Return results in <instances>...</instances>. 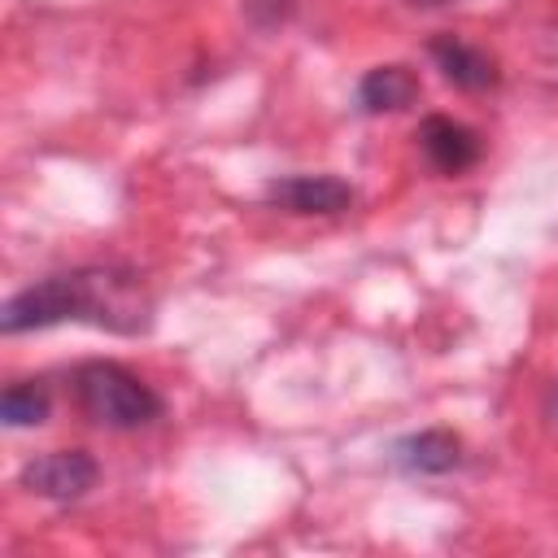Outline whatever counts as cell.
Listing matches in <instances>:
<instances>
[{"instance_id": "cell-1", "label": "cell", "mask_w": 558, "mask_h": 558, "mask_svg": "<svg viewBox=\"0 0 558 558\" xmlns=\"http://www.w3.org/2000/svg\"><path fill=\"white\" fill-rule=\"evenodd\" d=\"M148 310L153 301L140 275L122 266H78L65 275H48L22 288L17 296H9L0 310V327L17 336V331L57 327V323H92V327L135 336L148 327Z\"/></svg>"}, {"instance_id": "cell-2", "label": "cell", "mask_w": 558, "mask_h": 558, "mask_svg": "<svg viewBox=\"0 0 558 558\" xmlns=\"http://www.w3.org/2000/svg\"><path fill=\"white\" fill-rule=\"evenodd\" d=\"M74 401L96 427L109 432H135L161 418V397L118 362H83L74 371Z\"/></svg>"}, {"instance_id": "cell-3", "label": "cell", "mask_w": 558, "mask_h": 558, "mask_svg": "<svg viewBox=\"0 0 558 558\" xmlns=\"http://www.w3.org/2000/svg\"><path fill=\"white\" fill-rule=\"evenodd\" d=\"M96 458L83 453V449H52V453H39L22 466V488H31L35 497H48V501H78L92 484H96Z\"/></svg>"}, {"instance_id": "cell-4", "label": "cell", "mask_w": 558, "mask_h": 558, "mask_svg": "<svg viewBox=\"0 0 558 558\" xmlns=\"http://www.w3.org/2000/svg\"><path fill=\"white\" fill-rule=\"evenodd\" d=\"M418 148H423V157H427L440 174H462V170H471V166L480 161V153H484L480 135H475L471 126L445 118V113L423 118V126H418Z\"/></svg>"}, {"instance_id": "cell-5", "label": "cell", "mask_w": 558, "mask_h": 558, "mask_svg": "<svg viewBox=\"0 0 558 558\" xmlns=\"http://www.w3.org/2000/svg\"><path fill=\"white\" fill-rule=\"evenodd\" d=\"M270 201L288 214H340L353 205V187L336 174H288L270 183Z\"/></svg>"}, {"instance_id": "cell-6", "label": "cell", "mask_w": 558, "mask_h": 558, "mask_svg": "<svg viewBox=\"0 0 558 558\" xmlns=\"http://www.w3.org/2000/svg\"><path fill=\"white\" fill-rule=\"evenodd\" d=\"M432 61H436V70H440L453 87H462V92H484V87L497 83V61H493L484 48H471V44H462V39H453V35L432 39Z\"/></svg>"}, {"instance_id": "cell-7", "label": "cell", "mask_w": 558, "mask_h": 558, "mask_svg": "<svg viewBox=\"0 0 558 558\" xmlns=\"http://www.w3.org/2000/svg\"><path fill=\"white\" fill-rule=\"evenodd\" d=\"M397 466H405L410 475H445L462 462V440L445 427H427V432H414L405 440H397L392 449Z\"/></svg>"}, {"instance_id": "cell-8", "label": "cell", "mask_w": 558, "mask_h": 558, "mask_svg": "<svg viewBox=\"0 0 558 558\" xmlns=\"http://www.w3.org/2000/svg\"><path fill=\"white\" fill-rule=\"evenodd\" d=\"M418 96V78L405 65H375L366 70V78L357 83V105L366 113H392L405 109Z\"/></svg>"}, {"instance_id": "cell-9", "label": "cell", "mask_w": 558, "mask_h": 558, "mask_svg": "<svg viewBox=\"0 0 558 558\" xmlns=\"http://www.w3.org/2000/svg\"><path fill=\"white\" fill-rule=\"evenodd\" d=\"M52 410V397L39 379H22V384H9L4 397H0V418L4 427H39Z\"/></svg>"}, {"instance_id": "cell-10", "label": "cell", "mask_w": 558, "mask_h": 558, "mask_svg": "<svg viewBox=\"0 0 558 558\" xmlns=\"http://www.w3.org/2000/svg\"><path fill=\"white\" fill-rule=\"evenodd\" d=\"M410 4H423V9H440V4H458V0H410Z\"/></svg>"}, {"instance_id": "cell-11", "label": "cell", "mask_w": 558, "mask_h": 558, "mask_svg": "<svg viewBox=\"0 0 558 558\" xmlns=\"http://www.w3.org/2000/svg\"><path fill=\"white\" fill-rule=\"evenodd\" d=\"M554 414H558V388H554Z\"/></svg>"}]
</instances>
